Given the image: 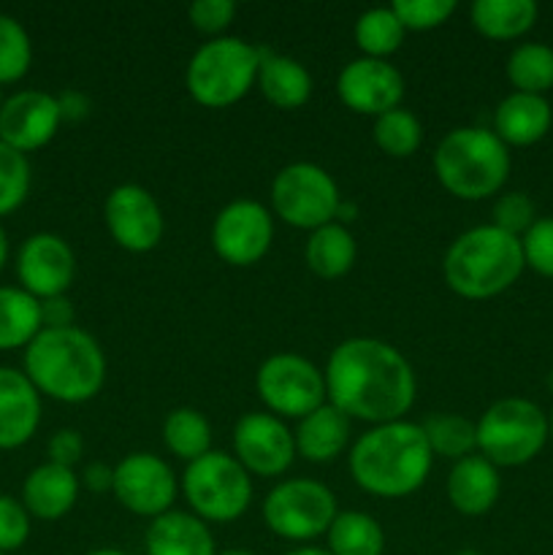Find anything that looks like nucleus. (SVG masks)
<instances>
[{
    "label": "nucleus",
    "instance_id": "f257e3e1",
    "mask_svg": "<svg viewBox=\"0 0 553 555\" xmlns=\"http://www.w3.org/2000/svg\"><path fill=\"white\" fill-rule=\"evenodd\" d=\"M325 393L352 421L372 426L404 421L415 404V372L388 341L356 336L334 347L325 363Z\"/></svg>",
    "mask_w": 553,
    "mask_h": 555
},
{
    "label": "nucleus",
    "instance_id": "f03ea898",
    "mask_svg": "<svg viewBox=\"0 0 553 555\" xmlns=\"http://www.w3.org/2000/svg\"><path fill=\"white\" fill-rule=\"evenodd\" d=\"M434 453L421 423L394 421L372 426L350 450V475L372 496L415 493L432 472Z\"/></svg>",
    "mask_w": 553,
    "mask_h": 555
},
{
    "label": "nucleus",
    "instance_id": "7ed1b4c3",
    "mask_svg": "<svg viewBox=\"0 0 553 555\" xmlns=\"http://www.w3.org/2000/svg\"><path fill=\"white\" fill-rule=\"evenodd\" d=\"M25 374L38 393L63 404H81L101 393L106 356L87 331L41 328L25 347Z\"/></svg>",
    "mask_w": 553,
    "mask_h": 555
},
{
    "label": "nucleus",
    "instance_id": "20e7f679",
    "mask_svg": "<svg viewBox=\"0 0 553 555\" xmlns=\"http://www.w3.org/2000/svg\"><path fill=\"white\" fill-rule=\"evenodd\" d=\"M526 260L520 238L493 225L464 231L448 247L442 274L450 291L470 301H486L518 282Z\"/></svg>",
    "mask_w": 553,
    "mask_h": 555
},
{
    "label": "nucleus",
    "instance_id": "39448f33",
    "mask_svg": "<svg viewBox=\"0 0 553 555\" xmlns=\"http://www.w3.org/2000/svg\"><path fill=\"white\" fill-rule=\"evenodd\" d=\"M439 184L461 201H483L499 193L510 177V150L491 128H455L434 152Z\"/></svg>",
    "mask_w": 553,
    "mask_h": 555
},
{
    "label": "nucleus",
    "instance_id": "423d86ee",
    "mask_svg": "<svg viewBox=\"0 0 553 555\" xmlns=\"http://www.w3.org/2000/svg\"><path fill=\"white\" fill-rule=\"evenodd\" d=\"M260 49L242 38H211L190 57L188 92L206 108H228L242 101L258 79Z\"/></svg>",
    "mask_w": 553,
    "mask_h": 555
},
{
    "label": "nucleus",
    "instance_id": "0eeeda50",
    "mask_svg": "<svg viewBox=\"0 0 553 555\" xmlns=\"http://www.w3.org/2000/svg\"><path fill=\"white\" fill-rule=\"evenodd\" d=\"M477 450L493 466H524L548 442V415L529 399H499L480 415Z\"/></svg>",
    "mask_w": 553,
    "mask_h": 555
},
{
    "label": "nucleus",
    "instance_id": "6e6552de",
    "mask_svg": "<svg viewBox=\"0 0 553 555\" xmlns=\"http://www.w3.org/2000/svg\"><path fill=\"white\" fill-rule=\"evenodd\" d=\"M182 491L193 515L204 524L239 520L253 502L249 472L222 450H209L198 461L188 464L182 475Z\"/></svg>",
    "mask_w": 553,
    "mask_h": 555
},
{
    "label": "nucleus",
    "instance_id": "1a4fd4ad",
    "mask_svg": "<svg viewBox=\"0 0 553 555\" xmlns=\"http://www.w3.org/2000/svg\"><path fill=\"white\" fill-rule=\"evenodd\" d=\"M339 206V188L331 173L314 163H291L271 182L274 215L301 231H318L334 222Z\"/></svg>",
    "mask_w": 553,
    "mask_h": 555
},
{
    "label": "nucleus",
    "instance_id": "9d476101",
    "mask_svg": "<svg viewBox=\"0 0 553 555\" xmlns=\"http://www.w3.org/2000/svg\"><path fill=\"white\" fill-rule=\"evenodd\" d=\"M339 515L336 499L318 480H285L263 499V524L291 542L318 540Z\"/></svg>",
    "mask_w": 553,
    "mask_h": 555
},
{
    "label": "nucleus",
    "instance_id": "9b49d317",
    "mask_svg": "<svg viewBox=\"0 0 553 555\" xmlns=\"http://www.w3.org/2000/svg\"><path fill=\"white\" fill-rule=\"evenodd\" d=\"M255 390L276 417L301 421L325 404V377L312 361L296 352H276L260 363Z\"/></svg>",
    "mask_w": 553,
    "mask_h": 555
},
{
    "label": "nucleus",
    "instance_id": "f8f14e48",
    "mask_svg": "<svg viewBox=\"0 0 553 555\" xmlns=\"http://www.w3.org/2000/svg\"><path fill=\"white\" fill-rule=\"evenodd\" d=\"M274 217L258 201H233L211 225V247L228 266L247 269L255 266L271 247Z\"/></svg>",
    "mask_w": 553,
    "mask_h": 555
},
{
    "label": "nucleus",
    "instance_id": "ddd939ff",
    "mask_svg": "<svg viewBox=\"0 0 553 555\" xmlns=\"http://www.w3.org/2000/svg\"><path fill=\"white\" fill-rule=\"evenodd\" d=\"M112 493L128 513L155 520L171 509L177 477L160 455L130 453L114 466Z\"/></svg>",
    "mask_w": 553,
    "mask_h": 555
},
{
    "label": "nucleus",
    "instance_id": "4468645a",
    "mask_svg": "<svg viewBox=\"0 0 553 555\" xmlns=\"http://www.w3.org/2000/svg\"><path fill=\"white\" fill-rule=\"evenodd\" d=\"M233 453L249 475L280 477L296 459V439L271 412H249L233 428Z\"/></svg>",
    "mask_w": 553,
    "mask_h": 555
},
{
    "label": "nucleus",
    "instance_id": "2eb2a0df",
    "mask_svg": "<svg viewBox=\"0 0 553 555\" xmlns=\"http://www.w3.org/2000/svg\"><path fill=\"white\" fill-rule=\"evenodd\" d=\"M103 220L114 242L128 253H150L160 244L166 222L155 195L141 184H119L103 204Z\"/></svg>",
    "mask_w": 553,
    "mask_h": 555
},
{
    "label": "nucleus",
    "instance_id": "dca6fc26",
    "mask_svg": "<svg viewBox=\"0 0 553 555\" xmlns=\"http://www.w3.org/2000/svg\"><path fill=\"white\" fill-rule=\"evenodd\" d=\"M76 274L74 249L57 233H33L16 255V276L22 291L38 301L65 296Z\"/></svg>",
    "mask_w": 553,
    "mask_h": 555
},
{
    "label": "nucleus",
    "instance_id": "f3484780",
    "mask_svg": "<svg viewBox=\"0 0 553 555\" xmlns=\"http://www.w3.org/2000/svg\"><path fill=\"white\" fill-rule=\"evenodd\" d=\"M336 92L350 112L380 117L399 108L404 98V76L388 60L358 57L342 68Z\"/></svg>",
    "mask_w": 553,
    "mask_h": 555
},
{
    "label": "nucleus",
    "instance_id": "a211bd4d",
    "mask_svg": "<svg viewBox=\"0 0 553 555\" xmlns=\"http://www.w3.org/2000/svg\"><path fill=\"white\" fill-rule=\"evenodd\" d=\"M60 122L57 98L41 90L14 92L0 108V141L27 155L47 146L57 135Z\"/></svg>",
    "mask_w": 553,
    "mask_h": 555
},
{
    "label": "nucleus",
    "instance_id": "6ab92c4d",
    "mask_svg": "<svg viewBox=\"0 0 553 555\" xmlns=\"http://www.w3.org/2000/svg\"><path fill=\"white\" fill-rule=\"evenodd\" d=\"M41 423V393L25 372L0 366V450L30 442Z\"/></svg>",
    "mask_w": 553,
    "mask_h": 555
},
{
    "label": "nucleus",
    "instance_id": "aec40b11",
    "mask_svg": "<svg viewBox=\"0 0 553 555\" xmlns=\"http://www.w3.org/2000/svg\"><path fill=\"white\" fill-rule=\"evenodd\" d=\"M79 475L57 464H41L27 475L22 486V504L38 520H60L74 509L79 499Z\"/></svg>",
    "mask_w": 553,
    "mask_h": 555
},
{
    "label": "nucleus",
    "instance_id": "412c9836",
    "mask_svg": "<svg viewBox=\"0 0 553 555\" xmlns=\"http://www.w3.org/2000/svg\"><path fill=\"white\" fill-rule=\"evenodd\" d=\"M499 491H502L499 469L483 455H466V459L455 461V466L450 469L448 499L455 513L466 515V518H480V515L491 513Z\"/></svg>",
    "mask_w": 553,
    "mask_h": 555
},
{
    "label": "nucleus",
    "instance_id": "4be33fe9",
    "mask_svg": "<svg viewBox=\"0 0 553 555\" xmlns=\"http://www.w3.org/2000/svg\"><path fill=\"white\" fill-rule=\"evenodd\" d=\"M553 112L545 95L510 92L493 112V133L504 146H531L551 130Z\"/></svg>",
    "mask_w": 553,
    "mask_h": 555
},
{
    "label": "nucleus",
    "instance_id": "5701e85b",
    "mask_svg": "<svg viewBox=\"0 0 553 555\" xmlns=\"http://www.w3.org/2000/svg\"><path fill=\"white\" fill-rule=\"evenodd\" d=\"M146 555H217L209 526L193 513L168 509L155 518L144 537Z\"/></svg>",
    "mask_w": 553,
    "mask_h": 555
},
{
    "label": "nucleus",
    "instance_id": "b1692460",
    "mask_svg": "<svg viewBox=\"0 0 553 555\" xmlns=\"http://www.w3.org/2000/svg\"><path fill=\"white\" fill-rule=\"evenodd\" d=\"M296 453L309 464H331L350 442V417L342 415L334 404H323L298 421Z\"/></svg>",
    "mask_w": 553,
    "mask_h": 555
},
{
    "label": "nucleus",
    "instance_id": "393cba45",
    "mask_svg": "<svg viewBox=\"0 0 553 555\" xmlns=\"http://www.w3.org/2000/svg\"><path fill=\"white\" fill-rule=\"evenodd\" d=\"M258 87L266 101L276 108H301L312 95V76L298 60L287 54H274L269 49H260Z\"/></svg>",
    "mask_w": 553,
    "mask_h": 555
},
{
    "label": "nucleus",
    "instance_id": "a878e982",
    "mask_svg": "<svg viewBox=\"0 0 553 555\" xmlns=\"http://www.w3.org/2000/svg\"><path fill=\"white\" fill-rule=\"evenodd\" d=\"M537 9L535 0H477L472 3L470 20L480 36L491 41H513L535 27Z\"/></svg>",
    "mask_w": 553,
    "mask_h": 555
},
{
    "label": "nucleus",
    "instance_id": "bb28decb",
    "mask_svg": "<svg viewBox=\"0 0 553 555\" xmlns=\"http://www.w3.org/2000/svg\"><path fill=\"white\" fill-rule=\"evenodd\" d=\"M307 266L312 274L320 280H339L356 263V238L339 222H329V225L318 228L309 233L307 238Z\"/></svg>",
    "mask_w": 553,
    "mask_h": 555
},
{
    "label": "nucleus",
    "instance_id": "cd10ccee",
    "mask_svg": "<svg viewBox=\"0 0 553 555\" xmlns=\"http://www.w3.org/2000/svg\"><path fill=\"white\" fill-rule=\"evenodd\" d=\"M41 328V301L22 287H0V350L27 347Z\"/></svg>",
    "mask_w": 553,
    "mask_h": 555
},
{
    "label": "nucleus",
    "instance_id": "c85d7f7f",
    "mask_svg": "<svg viewBox=\"0 0 553 555\" xmlns=\"http://www.w3.org/2000/svg\"><path fill=\"white\" fill-rule=\"evenodd\" d=\"M329 537L331 555H383L385 553V531L372 515L347 509L339 513L325 531Z\"/></svg>",
    "mask_w": 553,
    "mask_h": 555
},
{
    "label": "nucleus",
    "instance_id": "c756f323",
    "mask_svg": "<svg viewBox=\"0 0 553 555\" xmlns=\"http://www.w3.org/2000/svg\"><path fill=\"white\" fill-rule=\"evenodd\" d=\"M507 79L515 92L545 95L553 90V47L548 43H520L507 57Z\"/></svg>",
    "mask_w": 553,
    "mask_h": 555
},
{
    "label": "nucleus",
    "instance_id": "7c9ffc66",
    "mask_svg": "<svg viewBox=\"0 0 553 555\" xmlns=\"http://www.w3.org/2000/svg\"><path fill=\"white\" fill-rule=\"evenodd\" d=\"M163 442L177 459L193 464L211 450V426L198 410L179 406V410L168 412L166 423H163Z\"/></svg>",
    "mask_w": 553,
    "mask_h": 555
},
{
    "label": "nucleus",
    "instance_id": "2f4dec72",
    "mask_svg": "<svg viewBox=\"0 0 553 555\" xmlns=\"http://www.w3.org/2000/svg\"><path fill=\"white\" fill-rule=\"evenodd\" d=\"M404 27H401L399 16L394 14V9H369L358 16L356 22V47L361 49L363 57L385 60L388 54H394L396 49L404 41Z\"/></svg>",
    "mask_w": 553,
    "mask_h": 555
},
{
    "label": "nucleus",
    "instance_id": "473e14b6",
    "mask_svg": "<svg viewBox=\"0 0 553 555\" xmlns=\"http://www.w3.org/2000/svg\"><path fill=\"white\" fill-rule=\"evenodd\" d=\"M421 428L434 455L461 461L477 450V426L464 415H432Z\"/></svg>",
    "mask_w": 553,
    "mask_h": 555
},
{
    "label": "nucleus",
    "instance_id": "72a5a7b5",
    "mask_svg": "<svg viewBox=\"0 0 553 555\" xmlns=\"http://www.w3.org/2000/svg\"><path fill=\"white\" fill-rule=\"evenodd\" d=\"M374 144L390 157H410L421 150L423 128L417 117L407 108H394L374 117Z\"/></svg>",
    "mask_w": 553,
    "mask_h": 555
},
{
    "label": "nucleus",
    "instance_id": "f704fd0d",
    "mask_svg": "<svg viewBox=\"0 0 553 555\" xmlns=\"http://www.w3.org/2000/svg\"><path fill=\"white\" fill-rule=\"evenodd\" d=\"M33 43L20 20L0 14V87L14 85L30 70Z\"/></svg>",
    "mask_w": 553,
    "mask_h": 555
},
{
    "label": "nucleus",
    "instance_id": "c9c22d12",
    "mask_svg": "<svg viewBox=\"0 0 553 555\" xmlns=\"http://www.w3.org/2000/svg\"><path fill=\"white\" fill-rule=\"evenodd\" d=\"M30 193V163L27 155L0 141V217L25 204Z\"/></svg>",
    "mask_w": 553,
    "mask_h": 555
},
{
    "label": "nucleus",
    "instance_id": "e433bc0d",
    "mask_svg": "<svg viewBox=\"0 0 553 555\" xmlns=\"http://www.w3.org/2000/svg\"><path fill=\"white\" fill-rule=\"evenodd\" d=\"M390 9L399 16L404 30L423 33L448 22V16L455 11V3L453 0H396Z\"/></svg>",
    "mask_w": 553,
    "mask_h": 555
},
{
    "label": "nucleus",
    "instance_id": "4c0bfd02",
    "mask_svg": "<svg viewBox=\"0 0 553 555\" xmlns=\"http://www.w3.org/2000/svg\"><path fill=\"white\" fill-rule=\"evenodd\" d=\"M537 222L535 204L526 193H504L493 204V228L520 238Z\"/></svg>",
    "mask_w": 553,
    "mask_h": 555
},
{
    "label": "nucleus",
    "instance_id": "58836bf2",
    "mask_svg": "<svg viewBox=\"0 0 553 555\" xmlns=\"http://www.w3.org/2000/svg\"><path fill=\"white\" fill-rule=\"evenodd\" d=\"M524 260L531 271L553 280V217H542L520 236Z\"/></svg>",
    "mask_w": 553,
    "mask_h": 555
},
{
    "label": "nucleus",
    "instance_id": "ea45409f",
    "mask_svg": "<svg viewBox=\"0 0 553 555\" xmlns=\"http://www.w3.org/2000/svg\"><path fill=\"white\" fill-rule=\"evenodd\" d=\"M30 537V513L9 493H0V553L20 551Z\"/></svg>",
    "mask_w": 553,
    "mask_h": 555
},
{
    "label": "nucleus",
    "instance_id": "a19ab883",
    "mask_svg": "<svg viewBox=\"0 0 553 555\" xmlns=\"http://www.w3.org/2000/svg\"><path fill=\"white\" fill-rule=\"evenodd\" d=\"M188 16L195 30L206 33V36H217L236 16V3H231V0H195L188 9Z\"/></svg>",
    "mask_w": 553,
    "mask_h": 555
},
{
    "label": "nucleus",
    "instance_id": "79ce46f5",
    "mask_svg": "<svg viewBox=\"0 0 553 555\" xmlns=\"http://www.w3.org/2000/svg\"><path fill=\"white\" fill-rule=\"evenodd\" d=\"M49 464L65 466V469H74L81 461V453H85V439H81L79 431L74 428H63V431L52 434L47 444Z\"/></svg>",
    "mask_w": 553,
    "mask_h": 555
},
{
    "label": "nucleus",
    "instance_id": "37998d69",
    "mask_svg": "<svg viewBox=\"0 0 553 555\" xmlns=\"http://www.w3.org/2000/svg\"><path fill=\"white\" fill-rule=\"evenodd\" d=\"M43 328H70L74 325V307L65 296H54L41 301Z\"/></svg>",
    "mask_w": 553,
    "mask_h": 555
},
{
    "label": "nucleus",
    "instance_id": "c03bdc74",
    "mask_svg": "<svg viewBox=\"0 0 553 555\" xmlns=\"http://www.w3.org/2000/svg\"><path fill=\"white\" fill-rule=\"evenodd\" d=\"M81 486L92 493L112 491L114 466H106L103 461H92V464H87L85 472H81Z\"/></svg>",
    "mask_w": 553,
    "mask_h": 555
},
{
    "label": "nucleus",
    "instance_id": "a18cd8bd",
    "mask_svg": "<svg viewBox=\"0 0 553 555\" xmlns=\"http://www.w3.org/2000/svg\"><path fill=\"white\" fill-rule=\"evenodd\" d=\"M57 103H60V117L70 119V122L85 119L87 114H90V98L81 95V92L76 90H65L63 95L57 98Z\"/></svg>",
    "mask_w": 553,
    "mask_h": 555
},
{
    "label": "nucleus",
    "instance_id": "49530a36",
    "mask_svg": "<svg viewBox=\"0 0 553 555\" xmlns=\"http://www.w3.org/2000/svg\"><path fill=\"white\" fill-rule=\"evenodd\" d=\"M5 260H9V236H5L3 225H0V271H3Z\"/></svg>",
    "mask_w": 553,
    "mask_h": 555
},
{
    "label": "nucleus",
    "instance_id": "de8ad7c7",
    "mask_svg": "<svg viewBox=\"0 0 553 555\" xmlns=\"http://www.w3.org/2000/svg\"><path fill=\"white\" fill-rule=\"evenodd\" d=\"M285 555H331L329 551H320V547H296V551L285 553Z\"/></svg>",
    "mask_w": 553,
    "mask_h": 555
},
{
    "label": "nucleus",
    "instance_id": "09e8293b",
    "mask_svg": "<svg viewBox=\"0 0 553 555\" xmlns=\"http://www.w3.org/2000/svg\"><path fill=\"white\" fill-rule=\"evenodd\" d=\"M87 555H128V553L114 551V547H101V551H92V553H87Z\"/></svg>",
    "mask_w": 553,
    "mask_h": 555
},
{
    "label": "nucleus",
    "instance_id": "8fccbe9b",
    "mask_svg": "<svg viewBox=\"0 0 553 555\" xmlns=\"http://www.w3.org/2000/svg\"><path fill=\"white\" fill-rule=\"evenodd\" d=\"M548 439L553 442V412H551V417H548Z\"/></svg>",
    "mask_w": 553,
    "mask_h": 555
},
{
    "label": "nucleus",
    "instance_id": "3c124183",
    "mask_svg": "<svg viewBox=\"0 0 553 555\" xmlns=\"http://www.w3.org/2000/svg\"><path fill=\"white\" fill-rule=\"evenodd\" d=\"M222 555H253V553H247V551H228V553H222Z\"/></svg>",
    "mask_w": 553,
    "mask_h": 555
},
{
    "label": "nucleus",
    "instance_id": "603ef678",
    "mask_svg": "<svg viewBox=\"0 0 553 555\" xmlns=\"http://www.w3.org/2000/svg\"><path fill=\"white\" fill-rule=\"evenodd\" d=\"M548 390L553 393V369H551V374H548Z\"/></svg>",
    "mask_w": 553,
    "mask_h": 555
},
{
    "label": "nucleus",
    "instance_id": "864d4df0",
    "mask_svg": "<svg viewBox=\"0 0 553 555\" xmlns=\"http://www.w3.org/2000/svg\"><path fill=\"white\" fill-rule=\"evenodd\" d=\"M455 555H483L480 551H459Z\"/></svg>",
    "mask_w": 553,
    "mask_h": 555
},
{
    "label": "nucleus",
    "instance_id": "5fc2aeb1",
    "mask_svg": "<svg viewBox=\"0 0 553 555\" xmlns=\"http://www.w3.org/2000/svg\"><path fill=\"white\" fill-rule=\"evenodd\" d=\"M3 103H5V98H3V90H0V108H3Z\"/></svg>",
    "mask_w": 553,
    "mask_h": 555
},
{
    "label": "nucleus",
    "instance_id": "6e6d98bb",
    "mask_svg": "<svg viewBox=\"0 0 553 555\" xmlns=\"http://www.w3.org/2000/svg\"><path fill=\"white\" fill-rule=\"evenodd\" d=\"M0 555H5V553H0Z\"/></svg>",
    "mask_w": 553,
    "mask_h": 555
}]
</instances>
